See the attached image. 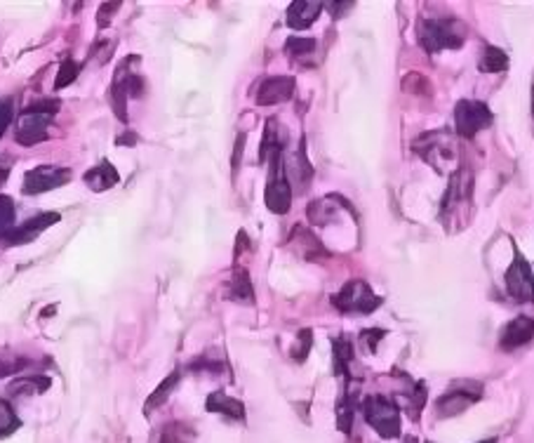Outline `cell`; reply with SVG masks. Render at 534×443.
<instances>
[{
  "label": "cell",
  "instance_id": "cell-1",
  "mask_svg": "<svg viewBox=\"0 0 534 443\" xmlns=\"http://www.w3.org/2000/svg\"><path fill=\"white\" fill-rule=\"evenodd\" d=\"M59 111V99H40L29 104L14 123V140L21 147H33L47 140L52 118Z\"/></svg>",
  "mask_w": 534,
  "mask_h": 443
},
{
  "label": "cell",
  "instance_id": "cell-2",
  "mask_svg": "<svg viewBox=\"0 0 534 443\" xmlns=\"http://www.w3.org/2000/svg\"><path fill=\"white\" fill-rule=\"evenodd\" d=\"M412 151L440 175L452 170L457 161V144H454V135L450 130H436V132L417 137L412 141Z\"/></svg>",
  "mask_w": 534,
  "mask_h": 443
},
{
  "label": "cell",
  "instance_id": "cell-3",
  "mask_svg": "<svg viewBox=\"0 0 534 443\" xmlns=\"http://www.w3.org/2000/svg\"><path fill=\"white\" fill-rule=\"evenodd\" d=\"M420 46L427 52L459 50L466 40V26L459 20H427L420 24Z\"/></svg>",
  "mask_w": 534,
  "mask_h": 443
},
{
  "label": "cell",
  "instance_id": "cell-4",
  "mask_svg": "<svg viewBox=\"0 0 534 443\" xmlns=\"http://www.w3.org/2000/svg\"><path fill=\"white\" fill-rule=\"evenodd\" d=\"M363 415L369 427L386 441L401 437V408L391 398L379 394L368 396L363 401Z\"/></svg>",
  "mask_w": 534,
  "mask_h": 443
},
{
  "label": "cell",
  "instance_id": "cell-5",
  "mask_svg": "<svg viewBox=\"0 0 534 443\" xmlns=\"http://www.w3.org/2000/svg\"><path fill=\"white\" fill-rule=\"evenodd\" d=\"M382 297L377 295L363 278H353L343 288H339L337 295H332V307L343 314H372L375 309L382 307Z\"/></svg>",
  "mask_w": 534,
  "mask_h": 443
},
{
  "label": "cell",
  "instance_id": "cell-6",
  "mask_svg": "<svg viewBox=\"0 0 534 443\" xmlns=\"http://www.w3.org/2000/svg\"><path fill=\"white\" fill-rule=\"evenodd\" d=\"M480 396H483V385L480 382H476V379H457L436 401V413H438V418H457L466 408L476 404Z\"/></svg>",
  "mask_w": 534,
  "mask_h": 443
},
{
  "label": "cell",
  "instance_id": "cell-7",
  "mask_svg": "<svg viewBox=\"0 0 534 443\" xmlns=\"http://www.w3.org/2000/svg\"><path fill=\"white\" fill-rule=\"evenodd\" d=\"M264 203L274 215H285L292 206V182L287 177L283 156L268 161V182L264 192Z\"/></svg>",
  "mask_w": 534,
  "mask_h": 443
},
{
  "label": "cell",
  "instance_id": "cell-8",
  "mask_svg": "<svg viewBox=\"0 0 534 443\" xmlns=\"http://www.w3.org/2000/svg\"><path fill=\"white\" fill-rule=\"evenodd\" d=\"M470 200H473V170L469 166L457 167L450 177V187L443 199V219L457 217L462 212H469Z\"/></svg>",
  "mask_w": 534,
  "mask_h": 443
},
{
  "label": "cell",
  "instance_id": "cell-9",
  "mask_svg": "<svg viewBox=\"0 0 534 443\" xmlns=\"http://www.w3.org/2000/svg\"><path fill=\"white\" fill-rule=\"evenodd\" d=\"M492 125V111L485 102H476V99H462L454 106V132L457 137L464 140H473L480 130L490 128Z\"/></svg>",
  "mask_w": 534,
  "mask_h": 443
},
{
  "label": "cell",
  "instance_id": "cell-10",
  "mask_svg": "<svg viewBox=\"0 0 534 443\" xmlns=\"http://www.w3.org/2000/svg\"><path fill=\"white\" fill-rule=\"evenodd\" d=\"M504 281H506V293H509L511 300L521 304L534 302V274L530 269L528 260L521 255V251L513 252V262H511Z\"/></svg>",
  "mask_w": 534,
  "mask_h": 443
},
{
  "label": "cell",
  "instance_id": "cell-11",
  "mask_svg": "<svg viewBox=\"0 0 534 443\" xmlns=\"http://www.w3.org/2000/svg\"><path fill=\"white\" fill-rule=\"evenodd\" d=\"M69 180H71L69 167L38 166L26 173L24 184H21V193H26V196H38V193L52 192V189H57V187H64Z\"/></svg>",
  "mask_w": 534,
  "mask_h": 443
},
{
  "label": "cell",
  "instance_id": "cell-12",
  "mask_svg": "<svg viewBox=\"0 0 534 443\" xmlns=\"http://www.w3.org/2000/svg\"><path fill=\"white\" fill-rule=\"evenodd\" d=\"M59 212H40V215H33L31 219H26V222H21V225H17L13 229V232L7 234L0 243L3 245H21V243H29V241H33V238H38L40 234L47 229V226L57 225L59 222Z\"/></svg>",
  "mask_w": 534,
  "mask_h": 443
},
{
  "label": "cell",
  "instance_id": "cell-13",
  "mask_svg": "<svg viewBox=\"0 0 534 443\" xmlns=\"http://www.w3.org/2000/svg\"><path fill=\"white\" fill-rule=\"evenodd\" d=\"M294 88H297V83L290 76L267 78L257 88V104L259 106H274V104L287 102L294 95Z\"/></svg>",
  "mask_w": 534,
  "mask_h": 443
},
{
  "label": "cell",
  "instance_id": "cell-14",
  "mask_svg": "<svg viewBox=\"0 0 534 443\" xmlns=\"http://www.w3.org/2000/svg\"><path fill=\"white\" fill-rule=\"evenodd\" d=\"M290 132H287V128L283 125V123L278 121L275 116H271L267 121V128H264V140H261V147H259V161H271V158H278V156H283V151H285L287 141H290Z\"/></svg>",
  "mask_w": 534,
  "mask_h": 443
},
{
  "label": "cell",
  "instance_id": "cell-15",
  "mask_svg": "<svg viewBox=\"0 0 534 443\" xmlns=\"http://www.w3.org/2000/svg\"><path fill=\"white\" fill-rule=\"evenodd\" d=\"M534 337V319L532 316H515L513 321L506 323V328L502 330L499 337V347L504 352H513L518 347H525L530 340Z\"/></svg>",
  "mask_w": 534,
  "mask_h": 443
},
{
  "label": "cell",
  "instance_id": "cell-16",
  "mask_svg": "<svg viewBox=\"0 0 534 443\" xmlns=\"http://www.w3.org/2000/svg\"><path fill=\"white\" fill-rule=\"evenodd\" d=\"M323 7H325V3L297 0V3H292V5L287 7V14H285L287 26H290V29H297V31H301V29H309L313 21L318 20L320 13H323Z\"/></svg>",
  "mask_w": 534,
  "mask_h": 443
},
{
  "label": "cell",
  "instance_id": "cell-17",
  "mask_svg": "<svg viewBox=\"0 0 534 443\" xmlns=\"http://www.w3.org/2000/svg\"><path fill=\"white\" fill-rule=\"evenodd\" d=\"M226 300L238 304H255V288H252V281H250V274L241 267H235L233 274H231V281L226 283V293H224Z\"/></svg>",
  "mask_w": 534,
  "mask_h": 443
},
{
  "label": "cell",
  "instance_id": "cell-18",
  "mask_svg": "<svg viewBox=\"0 0 534 443\" xmlns=\"http://www.w3.org/2000/svg\"><path fill=\"white\" fill-rule=\"evenodd\" d=\"M339 206H343L342 196H337V193H330V196H325V199L313 200L306 212H309L311 225L327 226V225H332L335 219H339Z\"/></svg>",
  "mask_w": 534,
  "mask_h": 443
},
{
  "label": "cell",
  "instance_id": "cell-19",
  "mask_svg": "<svg viewBox=\"0 0 534 443\" xmlns=\"http://www.w3.org/2000/svg\"><path fill=\"white\" fill-rule=\"evenodd\" d=\"M205 411L226 415V418L235 420V422H242V420H245V415H248V413H245V405H242V401L226 396L224 392H212L210 396H208V401H205Z\"/></svg>",
  "mask_w": 534,
  "mask_h": 443
},
{
  "label": "cell",
  "instance_id": "cell-20",
  "mask_svg": "<svg viewBox=\"0 0 534 443\" xmlns=\"http://www.w3.org/2000/svg\"><path fill=\"white\" fill-rule=\"evenodd\" d=\"M332 356H335V373L342 375L346 382H353L351 378V366L356 363V347L351 345L346 335H339L332 345Z\"/></svg>",
  "mask_w": 534,
  "mask_h": 443
},
{
  "label": "cell",
  "instance_id": "cell-21",
  "mask_svg": "<svg viewBox=\"0 0 534 443\" xmlns=\"http://www.w3.org/2000/svg\"><path fill=\"white\" fill-rule=\"evenodd\" d=\"M118 180H121V177H118V170L108 161H102L99 166L89 167L88 173H85V184L97 193L108 192L114 184H118Z\"/></svg>",
  "mask_w": 534,
  "mask_h": 443
},
{
  "label": "cell",
  "instance_id": "cell-22",
  "mask_svg": "<svg viewBox=\"0 0 534 443\" xmlns=\"http://www.w3.org/2000/svg\"><path fill=\"white\" fill-rule=\"evenodd\" d=\"M290 245H294L297 251L301 252L304 260H311V257L323 255L325 248L320 243V238L311 232V229H306V226L297 225L292 232V238H290Z\"/></svg>",
  "mask_w": 534,
  "mask_h": 443
},
{
  "label": "cell",
  "instance_id": "cell-23",
  "mask_svg": "<svg viewBox=\"0 0 534 443\" xmlns=\"http://www.w3.org/2000/svg\"><path fill=\"white\" fill-rule=\"evenodd\" d=\"M50 387V378L45 375H33V378H17L14 382L7 385V394L10 396H36V394H43L45 389Z\"/></svg>",
  "mask_w": 534,
  "mask_h": 443
},
{
  "label": "cell",
  "instance_id": "cell-24",
  "mask_svg": "<svg viewBox=\"0 0 534 443\" xmlns=\"http://www.w3.org/2000/svg\"><path fill=\"white\" fill-rule=\"evenodd\" d=\"M478 69L483 73H502L509 69V55L495 46H485L483 55L478 59Z\"/></svg>",
  "mask_w": 534,
  "mask_h": 443
},
{
  "label": "cell",
  "instance_id": "cell-25",
  "mask_svg": "<svg viewBox=\"0 0 534 443\" xmlns=\"http://www.w3.org/2000/svg\"><path fill=\"white\" fill-rule=\"evenodd\" d=\"M179 379H182V373H179V371H172V373L167 375V378L163 379V382H160L158 389H156V392H153L151 396H148L147 405H144V413H147V415H148V413H153V411H158L160 405L165 404L167 398H170V394L174 392V389H177Z\"/></svg>",
  "mask_w": 534,
  "mask_h": 443
},
{
  "label": "cell",
  "instance_id": "cell-26",
  "mask_svg": "<svg viewBox=\"0 0 534 443\" xmlns=\"http://www.w3.org/2000/svg\"><path fill=\"white\" fill-rule=\"evenodd\" d=\"M153 443H193V431L182 422H172L156 434Z\"/></svg>",
  "mask_w": 534,
  "mask_h": 443
},
{
  "label": "cell",
  "instance_id": "cell-27",
  "mask_svg": "<svg viewBox=\"0 0 534 443\" xmlns=\"http://www.w3.org/2000/svg\"><path fill=\"white\" fill-rule=\"evenodd\" d=\"M353 415H356V401H351V392L346 389L337 404V427L343 431V434H351V427H353Z\"/></svg>",
  "mask_w": 534,
  "mask_h": 443
},
{
  "label": "cell",
  "instance_id": "cell-28",
  "mask_svg": "<svg viewBox=\"0 0 534 443\" xmlns=\"http://www.w3.org/2000/svg\"><path fill=\"white\" fill-rule=\"evenodd\" d=\"M318 50V40L316 38H287L285 52L292 59H309Z\"/></svg>",
  "mask_w": 534,
  "mask_h": 443
},
{
  "label": "cell",
  "instance_id": "cell-29",
  "mask_svg": "<svg viewBox=\"0 0 534 443\" xmlns=\"http://www.w3.org/2000/svg\"><path fill=\"white\" fill-rule=\"evenodd\" d=\"M26 366H29L26 356H20V354L10 352V349H0V378L20 373Z\"/></svg>",
  "mask_w": 534,
  "mask_h": 443
},
{
  "label": "cell",
  "instance_id": "cell-30",
  "mask_svg": "<svg viewBox=\"0 0 534 443\" xmlns=\"http://www.w3.org/2000/svg\"><path fill=\"white\" fill-rule=\"evenodd\" d=\"M20 418H17V413L10 405V401H0V439L14 434V431L20 430Z\"/></svg>",
  "mask_w": 534,
  "mask_h": 443
},
{
  "label": "cell",
  "instance_id": "cell-31",
  "mask_svg": "<svg viewBox=\"0 0 534 443\" xmlns=\"http://www.w3.org/2000/svg\"><path fill=\"white\" fill-rule=\"evenodd\" d=\"M403 90L417 97H431L433 85L431 81H428L427 76H421V73H407L405 81H403Z\"/></svg>",
  "mask_w": 534,
  "mask_h": 443
},
{
  "label": "cell",
  "instance_id": "cell-32",
  "mask_svg": "<svg viewBox=\"0 0 534 443\" xmlns=\"http://www.w3.org/2000/svg\"><path fill=\"white\" fill-rule=\"evenodd\" d=\"M14 217H17L14 200L10 199V196H3V193H0V241L14 229Z\"/></svg>",
  "mask_w": 534,
  "mask_h": 443
},
{
  "label": "cell",
  "instance_id": "cell-33",
  "mask_svg": "<svg viewBox=\"0 0 534 443\" xmlns=\"http://www.w3.org/2000/svg\"><path fill=\"white\" fill-rule=\"evenodd\" d=\"M311 345H313V333L309 330V328H304V330L297 335V342L292 345V352H290V356H292L297 363H304L306 356H309V352H311Z\"/></svg>",
  "mask_w": 534,
  "mask_h": 443
},
{
  "label": "cell",
  "instance_id": "cell-34",
  "mask_svg": "<svg viewBox=\"0 0 534 443\" xmlns=\"http://www.w3.org/2000/svg\"><path fill=\"white\" fill-rule=\"evenodd\" d=\"M78 64L73 62V59H64L62 62V66H59V73H57V81H55V88L57 90H62V88H66V85H71L73 81L78 78Z\"/></svg>",
  "mask_w": 534,
  "mask_h": 443
},
{
  "label": "cell",
  "instance_id": "cell-35",
  "mask_svg": "<svg viewBox=\"0 0 534 443\" xmlns=\"http://www.w3.org/2000/svg\"><path fill=\"white\" fill-rule=\"evenodd\" d=\"M384 335H386V330L369 328V330H363V333H360V345H363L368 352H377V345H379V340H382Z\"/></svg>",
  "mask_w": 534,
  "mask_h": 443
},
{
  "label": "cell",
  "instance_id": "cell-36",
  "mask_svg": "<svg viewBox=\"0 0 534 443\" xmlns=\"http://www.w3.org/2000/svg\"><path fill=\"white\" fill-rule=\"evenodd\" d=\"M118 10H121V3H104V5L99 7V13H97V21H99V29H106L108 21H111V17H114Z\"/></svg>",
  "mask_w": 534,
  "mask_h": 443
},
{
  "label": "cell",
  "instance_id": "cell-37",
  "mask_svg": "<svg viewBox=\"0 0 534 443\" xmlns=\"http://www.w3.org/2000/svg\"><path fill=\"white\" fill-rule=\"evenodd\" d=\"M13 99H0V137L7 130V125L13 123Z\"/></svg>",
  "mask_w": 534,
  "mask_h": 443
},
{
  "label": "cell",
  "instance_id": "cell-38",
  "mask_svg": "<svg viewBox=\"0 0 534 443\" xmlns=\"http://www.w3.org/2000/svg\"><path fill=\"white\" fill-rule=\"evenodd\" d=\"M7 180V167H0V184Z\"/></svg>",
  "mask_w": 534,
  "mask_h": 443
},
{
  "label": "cell",
  "instance_id": "cell-39",
  "mask_svg": "<svg viewBox=\"0 0 534 443\" xmlns=\"http://www.w3.org/2000/svg\"><path fill=\"white\" fill-rule=\"evenodd\" d=\"M480 443H496L495 439H487V441H480Z\"/></svg>",
  "mask_w": 534,
  "mask_h": 443
},
{
  "label": "cell",
  "instance_id": "cell-40",
  "mask_svg": "<svg viewBox=\"0 0 534 443\" xmlns=\"http://www.w3.org/2000/svg\"><path fill=\"white\" fill-rule=\"evenodd\" d=\"M405 443H414V441H412V439H407V441H405Z\"/></svg>",
  "mask_w": 534,
  "mask_h": 443
},
{
  "label": "cell",
  "instance_id": "cell-41",
  "mask_svg": "<svg viewBox=\"0 0 534 443\" xmlns=\"http://www.w3.org/2000/svg\"><path fill=\"white\" fill-rule=\"evenodd\" d=\"M532 116H534V102H532Z\"/></svg>",
  "mask_w": 534,
  "mask_h": 443
}]
</instances>
